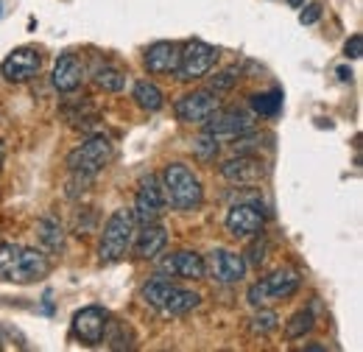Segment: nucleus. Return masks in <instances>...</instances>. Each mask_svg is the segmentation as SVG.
Wrapping results in <instances>:
<instances>
[{
	"mask_svg": "<svg viewBox=\"0 0 363 352\" xmlns=\"http://www.w3.org/2000/svg\"><path fill=\"white\" fill-rule=\"evenodd\" d=\"M37 238H40L43 249L50 252V255L65 252V226L59 224V219H53V216L40 219V224H37Z\"/></svg>",
	"mask_w": 363,
	"mask_h": 352,
	"instance_id": "obj_20",
	"label": "nucleus"
},
{
	"mask_svg": "<svg viewBox=\"0 0 363 352\" xmlns=\"http://www.w3.org/2000/svg\"><path fill=\"white\" fill-rule=\"evenodd\" d=\"M0 350H3V339H0Z\"/></svg>",
	"mask_w": 363,
	"mask_h": 352,
	"instance_id": "obj_37",
	"label": "nucleus"
},
{
	"mask_svg": "<svg viewBox=\"0 0 363 352\" xmlns=\"http://www.w3.org/2000/svg\"><path fill=\"white\" fill-rule=\"evenodd\" d=\"M193 154L201 160V163H210V160H216V154H218V137H213V134H201V137H196L193 140Z\"/></svg>",
	"mask_w": 363,
	"mask_h": 352,
	"instance_id": "obj_26",
	"label": "nucleus"
},
{
	"mask_svg": "<svg viewBox=\"0 0 363 352\" xmlns=\"http://www.w3.org/2000/svg\"><path fill=\"white\" fill-rule=\"evenodd\" d=\"M0 11H3V0H0Z\"/></svg>",
	"mask_w": 363,
	"mask_h": 352,
	"instance_id": "obj_36",
	"label": "nucleus"
},
{
	"mask_svg": "<svg viewBox=\"0 0 363 352\" xmlns=\"http://www.w3.org/2000/svg\"><path fill=\"white\" fill-rule=\"evenodd\" d=\"M266 226V216L257 204H232L227 213V232L232 238L260 235Z\"/></svg>",
	"mask_w": 363,
	"mask_h": 352,
	"instance_id": "obj_14",
	"label": "nucleus"
},
{
	"mask_svg": "<svg viewBox=\"0 0 363 352\" xmlns=\"http://www.w3.org/2000/svg\"><path fill=\"white\" fill-rule=\"evenodd\" d=\"M344 53H347V59H361L363 56V37L361 34H352V37L347 40Z\"/></svg>",
	"mask_w": 363,
	"mask_h": 352,
	"instance_id": "obj_30",
	"label": "nucleus"
},
{
	"mask_svg": "<svg viewBox=\"0 0 363 352\" xmlns=\"http://www.w3.org/2000/svg\"><path fill=\"white\" fill-rule=\"evenodd\" d=\"M338 79L341 82H352V70L350 67H338Z\"/></svg>",
	"mask_w": 363,
	"mask_h": 352,
	"instance_id": "obj_32",
	"label": "nucleus"
},
{
	"mask_svg": "<svg viewBox=\"0 0 363 352\" xmlns=\"http://www.w3.org/2000/svg\"><path fill=\"white\" fill-rule=\"evenodd\" d=\"M313 324H316V319H313V310L305 308L299 310V313H294L291 316V321L285 324V336L294 341V339H302L305 333H311L313 330Z\"/></svg>",
	"mask_w": 363,
	"mask_h": 352,
	"instance_id": "obj_24",
	"label": "nucleus"
},
{
	"mask_svg": "<svg viewBox=\"0 0 363 352\" xmlns=\"http://www.w3.org/2000/svg\"><path fill=\"white\" fill-rule=\"evenodd\" d=\"M162 193H165V202L174 210H182V213H190V210L201 207V202H204V187H201L199 176L193 174L187 165H182V163L165 165V171H162Z\"/></svg>",
	"mask_w": 363,
	"mask_h": 352,
	"instance_id": "obj_2",
	"label": "nucleus"
},
{
	"mask_svg": "<svg viewBox=\"0 0 363 352\" xmlns=\"http://www.w3.org/2000/svg\"><path fill=\"white\" fill-rule=\"evenodd\" d=\"M299 282H302V277H299L296 268H279V271H274L269 277L257 280L255 285H249L246 299H249L252 308H266V305H272V302L294 297L296 288H299Z\"/></svg>",
	"mask_w": 363,
	"mask_h": 352,
	"instance_id": "obj_5",
	"label": "nucleus"
},
{
	"mask_svg": "<svg viewBox=\"0 0 363 352\" xmlns=\"http://www.w3.org/2000/svg\"><path fill=\"white\" fill-rule=\"evenodd\" d=\"M132 95H135L137 106L145 109V112H160L165 106V95L154 82H137Z\"/></svg>",
	"mask_w": 363,
	"mask_h": 352,
	"instance_id": "obj_21",
	"label": "nucleus"
},
{
	"mask_svg": "<svg viewBox=\"0 0 363 352\" xmlns=\"http://www.w3.org/2000/svg\"><path fill=\"white\" fill-rule=\"evenodd\" d=\"M143 299L151 305V308L162 310V313H171V316H182V313H190L201 305V297L196 291H187L177 282L165 280L162 274L148 280L143 285Z\"/></svg>",
	"mask_w": 363,
	"mask_h": 352,
	"instance_id": "obj_4",
	"label": "nucleus"
},
{
	"mask_svg": "<svg viewBox=\"0 0 363 352\" xmlns=\"http://www.w3.org/2000/svg\"><path fill=\"white\" fill-rule=\"evenodd\" d=\"M84 73H87L84 70V62L76 53H65V56H59L50 82H53V87L59 89V92H73V89L82 87Z\"/></svg>",
	"mask_w": 363,
	"mask_h": 352,
	"instance_id": "obj_17",
	"label": "nucleus"
},
{
	"mask_svg": "<svg viewBox=\"0 0 363 352\" xmlns=\"http://www.w3.org/2000/svg\"><path fill=\"white\" fill-rule=\"evenodd\" d=\"M318 17H321V6H318V3H311V6H305V11L299 14V23H302V26H313Z\"/></svg>",
	"mask_w": 363,
	"mask_h": 352,
	"instance_id": "obj_31",
	"label": "nucleus"
},
{
	"mask_svg": "<svg viewBox=\"0 0 363 352\" xmlns=\"http://www.w3.org/2000/svg\"><path fill=\"white\" fill-rule=\"evenodd\" d=\"M266 252H269V243H266V241H257V243L249 246V255H246L243 260L252 265H260L263 260H266Z\"/></svg>",
	"mask_w": 363,
	"mask_h": 352,
	"instance_id": "obj_29",
	"label": "nucleus"
},
{
	"mask_svg": "<svg viewBox=\"0 0 363 352\" xmlns=\"http://www.w3.org/2000/svg\"><path fill=\"white\" fill-rule=\"evenodd\" d=\"M145 70L154 73V76H162V73H174L177 65H179V45L177 43H154L145 48Z\"/></svg>",
	"mask_w": 363,
	"mask_h": 352,
	"instance_id": "obj_19",
	"label": "nucleus"
},
{
	"mask_svg": "<svg viewBox=\"0 0 363 352\" xmlns=\"http://www.w3.org/2000/svg\"><path fill=\"white\" fill-rule=\"evenodd\" d=\"M162 277H179V280H204V258L199 252L179 249L160 260Z\"/></svg>",
	"mask_w": 363,
	"mask_h": 352,
	"instance_id": "obj_15",
	"label": "nucleus"
},
{
	"mask_svg": "<svg viewBox=\"0 0 363 352\" xmlns=\"http://www.w3.org/2000/svg\"><path fill=\"white\" fill-rule=\"evenodd\" d=\"M92 79H95L98 87L106 89V92H121L123 84H126V76L118 67H112V65H98L95 73H92Z\"/></svg>",
	"mask_w": 363,
	"mask_h": 352,
	"instance_id": "obj_22",
	"label": "nucleus"
},
{
	"mask_svg": "<svg viewBox=\"0 0 363 352\" xmlns=\"http://www.w3.org/2000/svg\"><path fill=\"white\" fill-rule=\"evenodd\" d=\"M218 62V48L201 43V40H190L179 48V65H177V79L179 82H199L204 79Z\"/></svg>",
	"mask_w": 363,
	"mask_h": 352,
	"instance_id": "obj_7",
	"label": "nucleus"
},
{
	"mask_svg": "<svg viewBox=\"0 0 363 352\" xmlns=\"http://www.w3.org/2000/svg\"><path fill=\"white\" fill-rule=\"evenodd\" d=\"M165 204L168 202H165V193H162L160 179L157 176H148V179H143V185L137 190L132 216L140 224H154V221H160L165 216Z\"/></svg>",
	"mask_w": 363,
	"mask_h": 352,
	"instance_id": "obj_12",
	"label": "nucleus"
},
{
	"mask_svg": "<svg viewBox=\"0 0 363 352\" xmlns=\"http://www.w3.org/2000/svg\"><path fill=\"white\" fill-rule=\"evenodd\" d=\"M40 67H43L40 50L26 45V48H14V50L3 59L0 76H3L6 82H11V84H23V82H31V79L40 73Z\"/></svg>",
	"mask_w": 363,
	"mask_h": 352,
	"instance_id": "obj_10",
	"label": "nucleus"
},
{
	"mask_svg": "<svg viewBox=\"0 0 363 352\" xmlns=\"http://www.w3.org/2000/svg\"><path fill=\"white\" fill-rule=\"evenodd\" d=\"M137 221L132 216V210H115L101 232V243H98V260L101 263H118L129 255L132 243H135Z\"/></svg>",
	"mask_w": 363,
	"mask_h": 352,
	"instance_id": "obj_3",
	"label": "nucleus"
},
{
	"mask_svg": "<svg viewBox=\"0 0 363 352\" xmlns=\"http://www.w3.org/2000/svg\"><path fill=\"white\" fill-rule=\"evenodd\" d=\"M135 252L137 258H143V260H154V258H160L162 252H165V246H168V229L160 224V221H154V224H143V229L135 232Z\"/></svg>",
	"mask_w": 363,
	"mask_h": 352,
	"instance_id": "obj_18",
	"label": "nucleus"
},
{
	"mask_svg": "<svg viewBox=\"0 0 363 352\" xmlns=\"http://www.w3.org/2000/svg\"><path fill=\"white\" fill-rule=\"evenodd\" d=\"M204 132L213 137H240L252 129V118L240 109H218L204 123Z\"/></svg>",
	"mask_w": 363,
	"mask_h": 352,
	"instance_id": "obj_16",
	"label": "nucleus"
},
{
	"mask_svg": "<svg viewBox=\"0 0 363 352\" xmlns=\"http://www.w3.org/2000/svg\"><path fill=\"white\" fill-rule=\"evenodd\" d=\"M282 106V92L279 89H269V92H257L252 95V109L263 118H274Z\"/></svg>",
	"mask_w": 363,
	"mask_h": 352,
	"instance_id": "obj_23",
	"label": "nucleus"
},
{
	"mask_svg": "<svg viewBox=\"0 0 363 352\" xmlns=\"http://www.w3.org/2000/svg\"><path fill=\"white\" fill-rule=\"evenodd\" d=\"M305 350L308 352H324L327 347H321V344H305Z\"/></svg>",
	"mask_w": 363,
	"mask_h": 352,
	"instance_id": "obj_33",
	"label": "nucleus"
},
{
	"mask_svg": "<svg viewBox=\"0 0 363 352\" xmlns=\"http://www.w3.org/2000/svg\"><path fill=\"white\" fill-rule=\"evenodd\" d=\"M204 277L221 282V285H235L246 277V260L243 255L232 249H213L210 258L204 260Z\"/></svg>",
	"mask_w": 363,
	"mask_h": 352,
	"instance_id": "obj_9",
	"label": "nucleus"
},
{
	"mask_svg": "<svg viewBox=\"0 0 363 352\" xmlns=\"http://www.w3.org/2000/svg\"><path fill=\"white\" fill-rule=\"evenodd\" d=\"M112 143L104 137V134H95L90 140H84L82 145H76L70 154H67V171L70 174H84L95 176L98 171H104L112 160Z\"/></svg>",
	"mask_w": 363,
	"mask_h": 352,
	"instance_id": "obj_6",
	"label": "nucleus"
},
{
	"mask_svg": "<svg viewBox=\"0 0 363 352\" xmlns=\"http://www.w3.org/2000/svg\"><path fill=\"white\" fill-rule=\"evenodd\" d=\"M221 176L235 187H252V185H260L266 179V165L257 157L238 154L221 165Z\"/></svg>",
	"mask_w": 363,
	"mask_h": 352,
	"instance_id": "obj_13",
	"label": "nucleus"
},
{
	"mask_svg": "<svg viewBox=\"0 0 363 352\" xmlns=\"http://www.w3.org/2000/svg\"><path fill=\"white\" fill-rule=\"evenodd\" d=\"M115 336H109V347L112 350H135V336L126 324H115Z\"/></svg>",
	"mask_w": 363,
	"mask_h": 352,
	"instance_id": "obj_27",
	"label": "nucleus"
},
{
	"mask_svg": "<svg viewBox=\"0 0 363 352\" xmlns=\"http://www.w3.org/2000/svg\"><path fill=\"white\" fill-rule=\"evenodd\" d=\"M73 336L87 344V347H98L104 339H106V330H109V313L98 305H87V308L76 310L73 313Z\"/></svg>",
	"mask_w": 363,
	"mask_h": 352,
	"instance_id": "obj_8",
	"label": "nucleus"
},
{
	"mask_svg": "<svg viewBox=\"0 0 363 352\" xmlns=\"http://www.w3.org/2000/svg\"><path fill=\"white\" fill-rule=\"evenodd\" d=\"M48 274H50V260L45 252L20 243H0V280L28 285Z\"/></svg>",
	"mask_w": 363,
	"mask_h": 352,
	"instance_id": "obj_1",
	"label": "nucleus"
},
{
	"mask_svg": "<svg viewBox=\"0 0 363 352\" xmlns=\"http://www.w3.org/2000/svg\"><path fill=\"white\" fill-rule=\"evenodd\" d=\"M279 327V316L274 313V310H266L260 308L252 319H249V330L255 333V336H269Z\"/></svg>",
	"mask_w": 363,
	"mask_h": 352,
	"instance_id": "obj_25",
	"label": "nucleus"
},
{
	"mask_svg": "<svg viewBox=\"0 0 363 352\" xmlns=\"http://www.w3.org/2000/svg\"><path fill=\"white\" fill-rule=\"evenodd\" d=\"M288 3H291L294 9H299V6H302V0H288Z\"/></svg>",
	"mask_w": 363,
	"mask_h": 352,
	"instance_id": "obj_35",
	"label": "nucleus"
},
{
	"mask_svg": "<svg viewBox=\"0 0 363 352\" xmlns=\"http://www.w3.org/2000/svg\"><path fill=\"white\" fill-rule=\"evenodd\" d=\"M238 76H240V73H238V67H229V70H224V73H218V76L213 79V92L218 95L221 89H229L235 82H238Z\"/></svg>",
	"mask_w": 363,
	"mask_h": 352,
	"instance_id": "obj_28",
	"label": "nucleus"
},
{
	"mask_svg": "<svg viewBox=\"0 0 363 352\" xmlns=\"http://www.w3.org/2000/svg\"><path fill=\"white\" fill-rule=\"evenodd\" d=\"M218 109H221V101L213 89H193L174 104V112L182 123H204Z\"/></svg>",
	"mask_w": 363,
	"mask_h": 352,
	"instance_id": "obj_11",
	"label": "nucleus"
},
{
	"mask_svg": "<svg viewBox=\"0 0 363 352\" xmlns=\"http://www.w3.org/2000/svg\"><path fill=\"white\" fill-rule=\"evenodd\" d=\"M3 160H6V145H3V140H0V168H3Z\"/></svg>",
	"mask_w": 363,
	"mask_h": 352,
	"instance_id": "obj_34",
	"label": "nucleus"
}]
</instances>
